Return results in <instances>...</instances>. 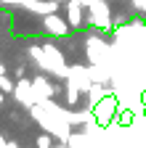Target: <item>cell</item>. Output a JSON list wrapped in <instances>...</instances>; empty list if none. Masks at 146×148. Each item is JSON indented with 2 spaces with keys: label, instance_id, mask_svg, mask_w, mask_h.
Returning <instances> with one entry per match:
<instances>
[{
  "label": "cell",
  "instance_id": "obj_2",
  "mask_svg": "<svg viewBox=\"0 0 146 148\" xmlns=\"http://www.w3.org/2000/svg\"><path fill=\"white\" fill-rule=\"evenodd\" d=\"M16 98H19L24 106H32L35 101H40V95H35V85L29 79H21L19 85H16V92H13Z\"/></svg>",
  "mask_w": 146,
  "mask_h": 148
},
{
  "label": "cell",
  "instance_id": "obj_8",
  "mask_svg": "<svg viewBox=\"0 0 146 148\" xmlns=\"http://www.w3.org/2000/svg\"><path fill=\"white\" fill-rule=\"evenodd\" d=\"M66 101H69V103H77V101H80V92H77V87H75V85L69 87V92H66Z\"/></svg>",
  "mask_w": 146,
  "mask_h": 148
},
{
  "label": "cell",
  "instance_id": "obj_12",
  "mask_svg": "<svg viewBox=\"0 0 146 148\" xmlns=\"http://www.w3.org/2000/svg\"><path fill=\"white\" fill-rule=\"evenodd\" d=\"M3 145H6V140H3V138H0V148H3Z\"/></svg>",
  "mask_w": 146,
  "mask_h": 148
},
{
  "label": "cell",
  "instance_id": "obj_3",
  "mask_svg": "<svg viewBox=\"0 0 146 148\" xmlns=\"http://www.w3.org/2000/svg\"><path fill=\"white\" fill-rule=\"evenodd\" d=\"M43 24H45V29H48L53 37H64V34L69 32V24H66V21H61V18H59L56 13H48V16H43Z\"/></svg>",
  "mask_w": 146,
  "mask_h": 148
},
{
  "label": "cell",
  "instance_id": "obj_7",
  "mask_svg": "<svg viewBox=\"0 0 146 148\" xmlns=\"http://www.w3.org/2000/svg\"><path fill=\"white\" fill-rule=\"evenodd\" d=\"M0 87H3V92H16V87L6 79V74H0Z\"/></svg>",
  "mask_w": 146,
  "mask_h": 148
},
{
  "label": "cell",
  "instance_id": "obj_1",
  "mask_svg": "<svg viewBox=\"0 0 146 148\" xmlns=\"http://www.w3.org/2000/svg\"><path fill=\"white\" fill-rule=\"evenodd\" d=\"M88 8H90V21H93L96 27H101V29L112 27V21H109V11H106V5L101 3V0H93Z\"/></svg>",
  "mask_w": 146,
  "mask_h": 148
},
{
  "label": "cell",
  "instance_id": "obj_11",
  "mask_svg": "<svg viewBox=\"0 0 146 148\" xmlns=\"http://www.w3.org/2000/svg\"><path fill=\"white\" fill-rule=\"evenodd\" d=\"M122 21H127V16H125V13H117V16H114V24H122Z\"/></svg>",
  "mask_w": 146,
  "mask_h": 148
},
{
  "label": "cell",
  "instance_id": "obj_5",
  "mask_svg": "<svg viewBox=\"0 0 146 148\" xmlns=\"http://www.w3.org/2000/svg\"><path fill=\"white\" fill-rule=\"evenodd\" d=\"M66 18H69L72 27H80V24H82V3H80V0H69V5H66Z\"/></svg>",
  "mask_w": 146,
  "mask_h": 148
},
{
  "label": "cell",
  "instance_id": "obj_10",
  "mask_svg": "<svg viewBox=\"0 0 146 148\" xmlns=\"http://www.w3.org/2000/svg\"><path fill=\"white\" fill-rule=\"evenodd\" d=\"M133 8H138V11H146V0H133Z\"/></svg>",
  "mask_w": 146,
  "mask_h": 148
},
{
  "label": "cell",
  "instance_id": "obj_9",
  "mask_svg": "<svg viewBox=\"0 0 146 148\" xmlns=\"http://www.w3.org/2000/svg\"><path fill=\"white\" fill-rule=\"evenodd\" d=\"M37 148H51V135H40L37 138Z\"/></svg>",
  "mask_w": 146,
  "mask_h": 148
},
{
  "label": "cell",
  "instance_id": "obj_6",
  "mask_svg": "<svg viewBox=\"0 0 146 148\" xmlns=\"http://www.w3.org/2000/svg\"><path fill=\"white\" fill-rule=\"evenodd\" d=\"M32 85H35V90H37L40 101H48L53 92H56V87H53V85H48L45 79H32Z\"/></svg>",
  "mask_w": 146,
  "mask_h": 148
},
{
  "label": "cell",
  "instance_id": "obj_4",
  "mask_svg": "<svg viewBox=\"0 0 146 148\" xmlns=\"http://www.w3.org/2000/svg\"><path fill=\"white\" fill-rule=\"evenodd\" d=\"M114 111H117L114 98H112V95H106V98H101V101H98V106H96V119H98V122H109Z\"/></svg>",
  "mask_w": 146,
  "mask_h": 148
},
{
  "label": "cell",
  "instance_id": "obj_13",
  "mask_svg": "<svg viewBox=\"0 0 146 148\" xmlns=\"http://www.w3.org/2000/svg\"><path fill=\"white\" fill-rule=\"evenodd\" d=\"M0 106H3V92H0Z\"/></svg>",
  "mask_w": 146,
  "mask_h": 148
},
{
  "label": "cell",
  "instance_id": "obj_14",
  "mask_svg": "<svg viewBox=\"0 0 146 148\" xmlns=\"http://www.w3.org/2000/svg\"><path fill=\"white\" fill-rule=\"evenodd\" d=\"M53 3H56V0H53Z\"/></svg>",
  "mask_w": 146,
  "mask_h": 148
}]
</instances>
